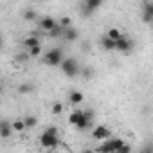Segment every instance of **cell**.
<instances>
[{
    "mask_svg": "<svg viewBox=\"0 0 153 153\" xmlns=\"http://www.w3.org/2000/svg\"><path fill=\"white\" fill-rule=\"evenodd\" d=\"M61 67V72L67 76V78H76V76H79V63L76 58H63V61L59 63Z\"/></svg>",
    "mask_w": 153,
    "mask_h": 153,
    "instance_id": "cell-2",
    "label": "cell"
},
{
    "mask_svg": "<svg viewBox=\"0 0 153 153\" xmlns=\"http://www.w3.org/2000/svg\"><path fill=\"white\" fill-rule=\"evenodd\" d=\"M33 92H34V85H33V83H22V85L18 87V94L27 96V94H33Z\"/></svg>",
    "mask_w": 153,
    "mask_h": 153,
    "instance_id": "cell-19",
    "label": "cell"
},
{
    "mask_svg": "<svg viewBox=\"0 0 153 153\" xmlns=\"http://www.w3.org/2000/svg\"><path fill=\"white\" fill-rule=\"evenodd\" d=\"M25 51L29 52L31 58H36V56L42 54V43H40V45H34V47H29V49H25Z\"/></svg>",
    "mask_w": 153,
    "mask_h": 153,
    "instance_id": "cell-23",
    "label": "cell"
},
{
    "mask_svg": "<svg viewBox=\"0 0 153 153\" xmlns=\"http://www.w3.org/2000/svg\"><path fill=\"white\" fill-rule=\"evenodd\" d=\"M92 135H94V139H97V140H105V139H108V137L112 135V131H110V128H106L105 124H97V126L92 130Z\"/></svg>",
    "mask_w": 153,
    "mask_h": 153,
    "instance_id": "cell-9",
    "label": "cell"
},
{
    "mask_svg": "<svg viewBox=\"0 0 153 153\" xmlns=\"http://www.w3.org/2000/svg\"><path fill=\"white\" fill-rule=\"evenodd\" d=\"M142 22L144 24H151L153 22V2L146 0L142 4Z\"/></svg>",
    "mask_w": 153,
    "mask_h": 153,
    "instance_id": "cell-8",
    "label": "cell"
},
{
    "mask_svg": "<svg viewBox=\"0 0 153 153\" xmlns=\"http://www.w3.org/2000/svg\"><path fill=\"white\" fill-rule=\"evenodd\" d=\"M2 90H4V85H2V81H0V94H2Z\"/></svg>",
    "mask_w": 153,
    "mask_h": 153,
    "instance_id": "cell-30",
    "label": "cell"
},
{
    "mask_svg": "<svg viewBox=\"0 0 153 153\" xmlns=\"http://www.w3.org/2000/svg\"><path fill=\"white\" fill-rule=\"evenodd\" d=\"M63 49H59V47H54V49H51V51H47L45 52V56H43V63L47 65V67H59V63L63 61Z\"/></svg>",
    "mask_w": 153,
    "mask_h": 153,
    "instance_id": "cell-4",
    "label": "cell"
},
{
    "mask_svg": "<svg viewBox=\"0 0 153 153\" xmlns=\"http://www.w3.org/2000/svg\"><path fill=\"white\" fill-rule=\"evenodd\" d=\"M47 34H49V38H61V34H63V27H61L59 24H56L51 31H47Z\"/></svg>",
    "mask_w": 153,
    "mask_h": 153,
    "instance_id": "cell-18",
    "label": "cell"
},
{
    "mask_svg": "<svg viewBox=\"0 0 153 153\" xmlns=\"http://www.w3.org/2000/svg\"><path fill=\"white\" fill-rule=\"evenodd\" d=\"M24 124H25V130H33L38 124V117L36 115H25L24 117Z\"/></svg>",
    "mask_w": 153,
    "mask_h": 153,
    "instance_id": "cell-15",
    "label": "cell"
},
{
    "mask_svg": "<svg viewBox=\"0 0 153 153\" xmlns=\"http://www.w3.org/2000/svg\"><path fill=\"white\" fill-rule=\"evenodd\" d=\"M58 24V20L56 18H52V16H42V18H38V27L42 29V31H51L54 25Z\"/></svg>",
    "mask_w": 153,
    "mask_h": 153,
    "instance_id": "cell-10",
    "label": "cell"
},
{
    "mask_svg": "<svg viewBox=\"0 0 153 153\" xmlns=\"http://www.w3.org/2000/svg\"><path fill=\"white\" fill-rule=\"evenodd\" d=\"M101 6H103V0H81V4H79V15L83 18H90Z\"/></svg>",
    "mask_w": 153,
    "mask_h": 153,
    "instance_id": "cell-3",
    "label": "cell"
},
{
    "mask_svg": "<svg viewBox=\"0 0 153 153\" xmlns=\"http://www.w3.org/2000/svg\"><path fill=\"white\" fill-rule=\"evenodd\" d=\"M92 126H94V112H92L90 108H88V110H83L79 121L74 124V128L79 130V131H87V130H90Z\"/></svg>",
    "mask_w": 153,
    "mask_h": 153,
    "instance_id": "cell-7",
    "label": "cell"
},
{
    "mask_svg": "<svg viewBox=\"0 0 153 153\" xmlns=\"http://www.w3.org/2000/svg\"><path fill=\"white\" fill-rule=\"evenodd\" d=\"M131 151V146H128V144H123V148L117 151V153H130Z\"/></svg>",
    "mask_w": 153,
    "mask_h": 153,
    "instance_id": "cell-28",
    "label": "cell"
},
{
    "mask_svg": "<svg viewBox=\"0 0 153 153\" xmlns=\"http://www.w3.org/2000/svg\"><path fill=\"white\" fill-rule=\"evenodd\" d=\"M101 47L105 49V51H115V40H112V38H108L106 34L105 36H101Z\"/></svg>",
    "mask_w": 153,
    "mask_h": 153,
    "instance_id": "cell-14",
    "label": "cell"
},
{
    "mask_svg": "<svg viewBox=\"0 0 153 153\" xmlns=\"http://www.w3.org/2000/svg\"><path fill=\"white\" fill-rule=\"evenodd\" d=\"M121 34H123V33H121L117 27H110V29H108V33H106V36H108V38H112V40H117Z\"/></svg>",
    "mask_w": 153,
    "mask_h": 153,
    "instance_id": "cell-24",
    "label": "cell"
},
{
    "mask_svg": "<svg viewBox=\"0 0 153 153\" xmlns=\"http://www.w3.org/2000/svg\"><path fill=\"white\" fill-rule=\"evenodd\" d=\"M63 110H65V108H63L61 103H54V105H52V114H54V115H59Z\"/></svg>",
    "mask_w": 153,
    "mask_h": 153,
    "instance_id": "cell-27",
    "label": "cell"
},
{
    "mask_svg": "<svg viewBox=\"0 0 153 153\" xmlns=\"http://www.w3.org/2000/svg\"><path fill=\"white\" fill-rule=\"evenodd\" d=\"M13 135V126L7 119H0V137L2 139H9Z\"/></svg>",
    "mask_w": 153,
    "mask_h": 153,
    "instance_id": "cell-11",
    "label": "cell"
},
{
    "mask_svg": "<svg viewBox=\"0 0 153 153\" xmlns=\"http://www.w3.org/2000/svg\"><path fill=\"white\" fill-rule=\"evenodd\" d=\"M22 18L24 20H27V22H34V20H38V15H36V11L34 9H24V13H22Z\"/></svg>",
    "mask_w": 153,
    "mask_h": 153,
    "instance_id": "cell-16",
    "label": "cell"
},
{
    "mask_svg": "<svg viewBox=\"0 0 153 153\" xmlns=\"http://www.w3.org/2000/svg\"><path fill=\"white\" fill-rule=\"evenodd\" d=\"M40 144L45 149H56L58 144H59V131H58V128L56 126L45 128L42 131V135H40Z\"/></svg>",
    "mask_w": 153,
    "mask_h": 153,
    "instance_id": "cell-1",
    "label": "cell"
},
{
    "mask_svg": "<svg viewBox=\"0 0 153 153\" xmlns=\"http://www.w3.org/2000/svg\"><path fill=\"white\" fill-rule=\"evenodd\" d=\"M58 24L65 29V27H68V25L72 24V20H70V16H63V18H59V20H58Z\"/></svg>",
    "mask_w": 153,
    "mask_h": 153,
    "instance_id": "cell-26",
    "label": "cell"
},
{
    "mask_svg": "<svg viewBox=\"0 0 153 153\" xmlns=\"http://www.w3.org/2000/svg\"><path fill=\"white\" fill-rule=\"evenodd\" d=\"M133 49H135V42H133L130 36L121 34V36L115 40V51H117V52H121V54H131Z\"/></svg>",
    "mask_w": 153,
    "mask_h": 153,
    "instance_id": "cell-5",
    "label": "cell"
},
{
    "mask_svg": "<svg viewBox=\"0 0 153 153\" xmlns=\"http://www.w3.org/2000/svg\"><path fill=\"white\" fill-rule=\"evenodd\" d=\"M31 59V56H29V52L25 51V52H18L16 54V61L18 63H25V61H29Z\"/></svg>",
    "mask_w": 153,
    "mask_h": 153,
    "instance_id": "cell-25",
    "label": "cell"
},
{
    "mask_svg": "<svg viewBox=\"0 0 153 153\" xmlns=\"http://www.w3.org/2000/svg\"><path fill=\"white\" fill-rule=\"evenodd\" d=\"M61 38H63V40H67V42H76V40L79 38V33H78V29H74L72 25H68V27H65V29H63Z\"/></svg>",
    "mask_w": 153,
    "mask_h": 153,
    "instance_id": "cell-12",
    "label": "cell"
},
{
    "mask_svg": "<svg viewBox=\"0 0 153 153\" xmlns=\"http://www.w3.org/2000/svg\"><path fill=\"white\" fill-rule=\"evenodd\" d=\"M2 45H4V38L0 36V49H2Z\"/></svg>",
    "mask_w": 153,
    "mask_h": 153,
    "instance_id": "cell-29",
    "label": "cell"
},
{
    "mask_svg": "<svg viewBox=\"0 0 153 153\" xmlns=\"http://www.w3.org/2000/svg\"><path fill=\"white\" fill-rule=\"evenodd\" d=\"M11 126H13V131H24V130H25L24 119H15V121H11Z\"/></svg>",
    "mask_w": 153,
    "mask_h": 153,
    "instance_id": "cell-20",
    "label": "cell"
},
{
    "mask_svg": "<svg viewBox=\"0 0 153 153\" xmlns=\"http://www.w3.org/2000/svg\"><path fill=\"white\" fill-rule=\"evenodd\" d=\"M123 144H124V140L123 139H115V137H108V139H105L103 140V144L97 148V151H105V153H117L121 148H123Z\"/></svg>",
    "mask_w": 153,
    "mask_h": 153,
    "instance_id": "cell-6",
    "label": "cell"
},
{
    "mask_svg": "<svg viewBox=\"0 0 153 153\" xmlns=\"http://www.w3.org/2000/svg\"><path fill=\"white\" fill-rule=\"evenodd\" d=\"M79 74L83 76L85 79H90L92 76H94V68L92 67H79Z\"/></svg>",
    "mask_w": 153,
    "mask_h": 153,
    "instance_id": "cell-21",
    "label": "cell"
},
{
    "mask_svg": "<svg viewBox=\"0 0 153 153\" xmlns=\"http://www.w3.org/2000/svg\"><path fill=\"white\" fill-rule=\"evenodd\" d=\"M81 112H83V110H74V112H72V114L68 115V123H70L72 126H74L76 123L79 121V117H81Z\"/></svg>",
    "mask_w": 153,
    "mask_h": 153,
    "instance_id": "cell-22",
    "label": "cell"
},
{
    "mask_svg": "<svg viewBox=\"0 0 153 153\" xmlns=\"http://www.w3.org/2000/svg\"><path fill=\"white\" fill-rule=\"evenodd\" d=\"M83 99H85V96H83V92H79V90H70V92H68V101H70V105H81Z\"/></svg>",
    "mask_w": 153,
    "mask_h": 153,
    "instance_id": "cell-13",
    "label": "cell"
},
{
    "mask_svg": "<svg viewBox=\"0 0 153 153\" xmlns=\"http://www.w3.org/2000/svg\"><path fill=\"white\" fill-rule=\"evenodd\" d=\"M42 42H40V38L38 36H29V38H25L24 42H22V45H24V49H29V47H34V45H40Z\"/></svg>",
    "mask_w": 153,
    "mask_h": 153,
    "instance_id": "cell-17",
    "label": "cell"
}]
</instances>
